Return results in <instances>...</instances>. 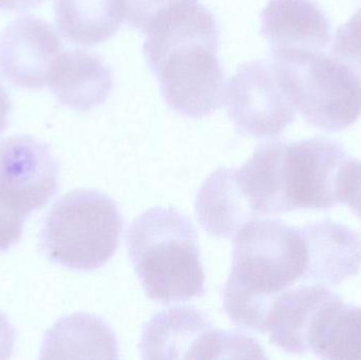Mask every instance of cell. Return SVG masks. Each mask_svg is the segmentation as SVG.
Returning <instances> with one entry per match:
<instances>
[{
    "label": "cell",
    "instance_id": "6da1fadb",
    "mask_svg": "<svg viewBox=\"0 0 361 360\" xmlns=\"http://www.w3.org/2000/svg\"><path fill=\"white\" fill-rule=\"evenodd\" d=\"M146 34L144 55L171 110L199 120L222 107L220 27L209 10L197 0L180 2L157 17Z\"/></svg>",
    "mask_w": 361,
    "mask_h": 360
},
{
    "label": "cell",
    "instance_id": "7a4b0ae2",
    "mask_svg": "<svg viewBox=\"0 0 361 360\" xmlns=\"http://www.w3.org/2000/svg\"><path fill=\"white\" fill-rule=\"evenodd\" d=\"M351 156L343 145L313 137L262 144L238 178L257 216L339 204L341 173Z\"/></svg>",
    "mask_w": 361,
    "mask_h": 360
},
{
    "label": "cell",
    "instance_id": "3957f363",
    "mask_svg": "<svg viewBox=\"0 0 361 360\" xmlns=\"http://www.w3.org/2000/svg\"><path fill=\"white\" fill-rule=\"evenodd\" d=\"M309 263L303 228L276 219L250 220L233 236V270L223 293L227 316L238 327L264 333L271 302L305 280Z\"/></svg>",
    "mask_w": 361,
    "mask_h": 360
},
{
    "label": "cell",
    "instance_id": "277c9868",
    "mask_svg": "<svg viewBox=\"0 0 361 360\" xmlns=\"http://www.w3.org/2000/svg\"><path fill=\"white\" fill-rule=\"evenodd\" d=\"M127 249L149 299L185 302L205 294V273L192 222L179 209L154 207L127 232Z\"/></svg>",
    "mask_w": 361,
    "mask_h": 360
},
{
    "label": "cell",
    "instance_id": "5b68a950",
    "mask_svg": "<svg viewBox=\"0 0 361 360\" xmlns=\"http://www.w3.org/2000/svg\"><path fill=\"white\" fill-rule=\"evenodd\" d=\"M122 232V213L110 197L97 190H76L51 207L40 239L51 261L90 272L114 257Z\"/></svg>",
    "mask_w": 361,
    "mask_h": 360
},
{
    "label": "cell",
    "instance_id": "8992f818",
    "mask_svg": "<svg viewBox=\"0 0 361 360\" xmlns=\"http://www.w3.org/2000/svg\"><path fill=\"white\" fill-rule=\"evenodd\" d=\"M296 111L312 126L338 132L361 116V78L326 53L271 56Z\"/></svg>",
    "mask_w": 361,
    "mask_h": 360
},
{
    "label": "cell",
    "instance_id": "52a82bcc",
    "mask_svg": "<svg viewBox=\"0 0 361 360\" xmlns=\"http://www.w3.org/2000/svg\"><path fill=\"white\" fill-rule=\"evenodd\" d=\"M224 103L238 132L258 139L281 135L297 112L271 58L240 66L225 86Z\"/></svg>",
    "mask_w": 361,
    "mask_h": 360
},
{
    "label": "cell",
    "instance_id": "ba28073f",
    "mask_svg": "<svg viewBox=\"0 0 361 360\" xmlns=\"http://www.w3.org/2000/svg\"><path fill=\"white\" fill-rule=\"evenodd\" d=\"M59 187V162L47 144L29 135L0 142V197L15 211L29 217Z\"/></svg>",
    "mask_w": 361,
    "mask_h": 360
},
{
    "label": "cell",
    "instance_id": "9c48e42d",
    "mask_svg": "<svg viewBox=\"0 0 361 360\" xmlns=\"http://www.w3.org/2000/svg\"><path fill=\"white\" fill-rule=\"evenodd\" d=\"M63 48L50 23L30 15L19 17L0 34V72L19 88H44Z\"/></svg>",
    "mask_w": 361,
    "mask_h": 360
},
{
    "label": "cell",
    "instance_id": "30bf717a",
    "mask_svg": "<svg viewBox=\"0 0 361 360\" xmlns=\"http://www.w3.org/2000/svg\"><path fill=\"white\" fill-rule=\"evenodd\" d=\"M260 18L271 56L326 53L332 42L330 19L315 0H269Z\"/></svg>",
    "mask_w": 361,
    "mask_h": 360
},
{
    "label": "cell",
    "instance_id": "8fae6325",
    "mask_svg": "<svg viewBox=\"0 0 361 360\" xmlns=\"http://www.w3.org/2000/svg\"><path fill=\"white\" fill-rule=\"evenodd\" d=\"M339 296L324 285H305L282 292L265 319L269 342L292 354L310 352L312 334L320 317Z\"/></svg>",
    "mask_w": 361,
    "mask_h": 360
},
{
    "label": "cell",
    "instance_id": "7c38bea8",
    "mask_svg": "<svg viewBox=\"0 0 361 360\" xmlns=\"http://www.w3.org/2000/svg\"><path fill=\"white\" fill-rule=\"evenodd\" d=\"M46 86L61 105L88 112L107 101L114 77L101 57L75 49L63 51L57 56L49 70Z\"/></svg>",
    "mask_w": 361,
    "mask_h": 360
},
{
    "label": "cell",
    "instance_id": "4fadbf2b",
    "mask_svg": "<svg viewBox=\"0 0 361 360\" xmlns=\"http://www.w3.org/2000/svg\"><path fill=\"white\" fill-rule=\"evenodd\" d=\"M309 243L310 263L305 281L337 285L357 274L361 239L348 226L322 221L303 228Z\"/></svg>",
    "mask_w": 361,
    "mask_h": 360
},
{
    "label": "cell",
    "instance_id": "5bb4252c",
    "mask_svg": "<svg viewBox=\"0 0 361 360\" xmlns=\"http://www.w3.org/2000/svg\"><path fill=\"white\" fill-rule=\"evenodd\" d=\"M195 213L200 225L210 236L229 239L256 217L244 194L237 169L219 168L200 188L195 200Z\"/></svg>",
    "mask_w": 361,
    "mask_h": 360
},
{
    "label": "cell",
    "instance_id": "9a60e30c",
    "mask_svg": "<svg viewBox=\"0 0 361 360\" xmlns=\"http://www.w3.org/2000/svg\"><path fill=\"white\" fill-rule=\"evenodd\" d=\"M212 323L195 306L167 309L157 313L144 327V359H195L202 338Z\"/></svg>",
    "mask_w": 361,
    "mask_h": 360
},
{
    "label": "cell",
    "instance_id": "2e32d148",
    "mask_svg": "<svg viewBox=\"0 0 361 360\" xmlns=\"http://www.w3.org/2000/svg\"><path fill=\"white\" fill-rule=\"evenodd\" d=\"M114 330L99 317L75 313L63 317L49 330L40 359H118Z\"/></svg>",
    "mask_w": 361,
    "mask_h": 360
},
{
    "label": "cell",
    "instance_id": "e0dca14e",
    "mask_svg": "<svg viewBox=\"0 0 361 360\" xmlns=\"http://www.w3.org/2000/svg\"><path fill=\"white\" fill-rule=\"evenodd\" d=\"M59 33L78 46L107 42L124 23L116 0H54Z\"/></svg>",
    "mask_w": 361,
    "mask_h": 360
},
{
    "label": "cell",
    "instance_id": "ac0fdd59",
    "mask_svg": "<svg viewBox=\"0 0 361 360\" xmlns=\"http://www.w3.org/2000/svg\"><path fill=\"white\" fill-rule=\"evenodd\" d=\"M310 352L320 359H361V306L341 298L332 302L314 329Z\"/></svg>",
    "mask_w": 361,
    "mask_h": 360
},
{
    "label": "cell",
    "instance_id": "d6986e66",
    "mask_svg": "<svg viewBox=\"0 0 361 360\" xmlns=\"http://www.w3.org/2000/svg\"><path fill=\"white\" fill-rule=\"evenodd\" d=\"M258 342L237 331L212 329L205 334L195 359H265Z\"/></svg>",
    "mask_w": 361,
    "mask_h": 360
},
{
    "label": "cell",
    "instance_id": "ffe728a7",
    "mask_svg": "<svg viewBox=\"0 0 361 360\" xmlns=\"http://www.w3.org/2000/svg\"><path fill=\"white\" fill-rule=\"evenodd\" d=\"M331 51L361 78V8L337 30Z\"/></svg>",
    "mask_w": 361,
    "mask_h": 360
},
{
    "label": "cell",
    "instance_id": "44dd1931",
    "mask_svg": "<svg viewBox=\"0 0 361 360\" xmlns=\"http://www.w3.org/2000/svg\"><path fill=\"white\" fill-rule=\"evenodd\" d=\"M124 23L146 33L148 27L163 12L180 2L189 0H116Z\"/></svg>",
    "mask_w": 361,
    "mask_h": 360
},
{
    "label": "cell",
    "instance_id": "7402d4cb",
    "mask_svg": "<svg viewBox=\"0 0 361 360\" xmlns=\"http://www.w3.org/2000/svg\"><path fill=\"white\" fill-rule=\"evenodd\" d=\"M25 219L0 197V252L8 251L20 239Z\"/></svg>",
    "mask_w": 361,
    "mask_h": 360
},
{
    "label": "cell",
    "instance_id": "603a6c76",
    "mask_svg": "<svg viewBox=\"0 0 361 360\" xmlns=\"http://www.w3.org/2000/svg\"><path fill=\"white\" fill-rule=\"evenodd\" d=\"M15 331L4 313L0 312V359H10L14 346Z\"/></svg>",
    "mask_w": 361,
    "mask_h": 360
},
{
    "label": "cell",
    "instance_id": "cb8c5ba5",
    "mask_svg": "<svg viewBox=\"0 0 361 360\" xmlns=\"http://www.w3.org/2000/svg\"><path fill=\"white\" fill-rule=\"evenodd\" d=\"M44 0H0V10L25 12L39 6Z\"/></svg>",
    "mask_w": 361,
    "mask_h": 360
},
{
    "label": "cell",
    "instance_id": "d4e9b609",
    "mask_svg": "<svg viewBox=\"0 0 361 360\" xmlns=\"http://www.w3.org/2000/svg\"><path fill=\"white\" fill-rule=\"evenodd\" d=\"M11 112V99L6 89L0 84V135L8 126V114Z\"/></svg>",
    "mask_w": 361,
    "mask_h": 360
}]
</instances>
